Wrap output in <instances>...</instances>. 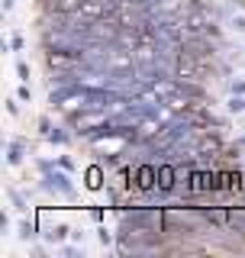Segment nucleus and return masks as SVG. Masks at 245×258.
I'll use <instances>...</instances> for the list:
<instances>
[{"instance_id":"nucleus-1","label":"nucleus","mask_w":245,"mask_h":258,"mask_svg":"<svg viewBox=\"0 0 245 258\" xmlns=\"http://www.w3.org/2000/svg\"><path fill=\"white\" fill-rule=\"evenodd\" d=\"M48 184L58 187V190H65V194H71V184H68V177H65V174H48Z\"/></svg>"},{"instance_id":"nucleus-2","label":"nucleus","mask_w":245,"mask_h":258,"mask_svg":"<svg viewBox=\"0 0 245 258\" xmlns=\"http://www.w3.org/2000/svg\"><path fill=\"white\" fill-rule=\"evenodd\" d=\"M10 161H13V165L20 161V145H10Z\"/></svg>"}]
</instances>
